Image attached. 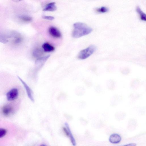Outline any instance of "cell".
Returning a JSON list of instances; mask_svg holds the SVG:
<instances>
[{"instance_id": "13", "label": "cell", "mask_w": 146, "mask_h": 146, "mask_svg": "<svg viewBox=\"0 0 146 146\" xmlns=\"http://www.w3.org/2000/svg\"><path fill=\"white\" fill-rule=\"evenodd\" d=\"M136 11L140 15V19L143 21H146V15L141 10L139 6H137L136 8Z\"/></svg>"}, {"instance_id": "19", "label": "cell", "mask_w": 146, "mask_h": 146, "mask_svg": "<svg viewBox=\"0 0 146 146\" xmlns=\"http://www.w3.org/2000/svg\"><path fill=\"white\" fill-rule=\"evenodd\" d=\"M42 18L43 19L49 20H52L54 19V17L52 16H42Z\"/></svg>"}, {"instance_id": "18", "label": "cell", "mask_w": 146, "mask_h": 146, "mask_svg": "<svg viewBox=\"0 0 146 146\" xmlns=\"http://www.w3.org/2000/svg\"><path fill=\"white\" fill-rule=\"evenodd\" d=\"M22 40V38L20 36L16 37L14 40V42L16 44L19 43Z\"/></svg>"}, {"instance_id": "14", "label": "cell", "mask_w": 146, "mask_h": 146, "mask_svg": "<svg viewBox=\"0 0 146 146\" xmlns=\"http://www.w3.org/2000/svg\"><path fill=\"white\" fill-rule=\"evenodd\" d=\"M19 18L21 20L25 22H30L32 19L31 17L26 15H21L19 17Z\"/></svg>"}, {"instance_id": "12", "label": "cell", "mask_w": 146, "mask_h": 146, "mask_svg": "<svg viewBox=\"0 0 146 146\" xmlns=\"http://www.w3.org/2000/svg\"><path fill=\"white\" fill-rule=\"evenodd\" d=\"M42 54V51L39 48L35 49L33 51V56L37 58L41 57Z\"/></svg>"}, {"instance_id": "15", "label": "cell", "mask_w": 146, "mask_h": 146, "mask_svg": "<svg viewBox=\"0 0 146 146\" xmlns=\"http://www.w3.org/2000/svg\"><path fill=\"white\" fill-rule=\"evenodd\" d=\"M109 11V9L105 7H102L100 8H97L96 11L100 13H104L108 12Z\"/></svg>"}, {"instance_id": "2", "label": "cell", "mask_w": 146, "mask_h": 146, "mask_svg": "<svg viewBox=\"0 0 146 146\" xmlns=\"http://www.w3.org/2000/svg\"><path fill=\"white\" fill-rule=\"evenodd\" d=\"M96 46L94 45H92L81 50L78 53V58L80 59L83 60L88 58L96 50Z\"/></svg>"}, {"instance_id": "10", "label": "cell", "mask_w": 146, "mask_h": 146, "mask_svg": "<svg viewBox=\"0 0 146 146\" xmlns=\"http://www.w3.org/2000/svg\"><path fill=\"white\" fill-rule=\"evenodd\" d=\"M44 50L46 52H50L54 51V48L48 43H44L42 45Z\"/></svg>"}, {"instance_id": "8", "label": "cell", "mask_w": 146, "mask_h": 146, "mask_svg": "<svg viewBox=\"0 0 146 146\" xmlns=\"http://www.w3.org/2000/svg\"><path fill=\"white\" fill-rule=\"evenodd\" d=\"M55 3L53 2L48 4L43 9V11H55L57 9L56 6L55 5Z\"/></svg>"}, {"instance_id": "9", "label": "cell", "mask_w": 146, "mask_h": 146, "mask_svg": "<svg viewBox=\"0 0 146 146\" xmlns=\"http://www.w3.org/2000/svg\"><path fill=\"white\" fill-rule=\"evenodd\" d=\"M65 125L66 128L68 131V136L70 138L71 142L73 146H75L76 145V141L72 133L69 125L68 123L66 122L65 123Z\"/></svg>"}, {"instance_id": "6", "label": "cell", "mask_w": 146, "mask_h": 146, "mask_svg": "<svg viewBox=\"0 0 146 146\" xmlns=\"http://www.w3.org/2000/svg\"><path fill=\"white\" fill-rule=\"evenodd\" d=\"M121 137L119 134L113 133L110 135L109 140L111 143L116 144L119 143L121 141Z\"/></svg>"}, {"instance_id": "23", "label": "cell", "mask_w": 146, "mask_h": 146, "mask_svg": "<svg viewBox=\"0 0 146 146\" xmlns=\"http://www.w3.org/2000/svg\"><path fill=\"white\" fill-rule=\"evenodd\" d=\"M40 146H46L44 144H42Z\"/></svg>"}, {"instance_id": "1", "label": "cell", "mask_w": 146, "mask_h": 146, "mask_svg": "<svg viewBox=\"0 0 146 146\" xmlns=\"http://www.w3.org/2000/svg\"><path fill=\"white\" fill-rule=\"evenodd\" d=\"M73 26L72 36L75 38H78L87 35L91 33L92 30L86 24L81 22L74 23Z\"/></svg>"}, {"instance_id": "11", "label": "cell", "mask_w": 146, "mask_h": 146, "mask_svg": "<svg viewBox=\"0 0 146 146\" xmlns=\"http://www.w3.org/2000/svg\"><path fill=\"white\" fill-rule=\"evenodd\" d=\"M13 110L12 106L9 105H6L4 106L2 108V112L3 114L5 115H9Z\"/></svg>"}, {"instance_id": "5", "label": "cell", "mask_w": 146, "mask_h": 146, "mask_svg": "<svg viewBox=\"0 0 146 146\" xmlns=\"http://www.w3.org/2000/svg\"><path fill=\"white\" fill-rule=\"evenodd\" d=\"M50 56V55H48L37 58L35 62V65L36 71H38L42 68Z\"/></svg>"}, {"instance_id": "16", "label": "cell", "mask_w": 146, "mask_h": 146, "mask_svg": "<svg viewBox=\"0 0 146 146\" xmlns=\"http://www.w3.org/2000/svg\"><path fill=\"white\" fill-rule=\"evenodd\" d=\"M7 133V130L3 128H0V138L4 137Z\"/></svg>"}, {"instance_id": "17", "label": "cell", "mask_w": 146, "mask_h": 146, "mask_svg": "<svg viewBox=\"0 0 146 146\" xmlns=\"http://www.w3.org/2000/svg\"><path fill=\"white\" fill-rule=\"evenodd\" d=\"M8 40L5 37L0 35V42L4 44L7 43Z\"/></svg>"}, {"instance_id": "21", "label": "cell", "mask_w": 146, "mask_h": 146, "mask_svg": "<svg viewBox=\"0 0 146 146\" xmlns=\"http://www.w3.org/2000/svg\"><path fill=\"white\" fill-rule=\"evenodd\" d=\"M63 130L65 132L66 135L67 136H68V130H67L66 128L65 127H64L63 128Z\"/></svg>"}, {"instance_id": "7", "label": "cell", "mask_w": 146, "mask_h": 146, "mask_svg": "<svg viewBox=\"0 0 146 146\" xmlns=\"http://www.w3.org/2000/svg\"><path fill=\"white\" fill-rule=\"evenodd\" d=\"M48 31L50 34L53 37L60 38L61 36L60 31L55 27L52 26L50 27Z\"/></svg>"}, {"instance_id": "3", "label": "cell", "mask_w": 146, "mask_h": 146, "mask_svg": "<svg viewBox=\"0 0 146 146\" xmlns=\"http://www.w3.org/2000/svg\"><path fill=\"white\" fill-rule=\"evenodd\" d=\"M17 77L23 85L26 90L28 98L32 102H34V99L33 96V92L32 90L20 77L18 76H17Z\"/></svg>"}, {"instance_id": "22", "label": "cell", "mask_w": 146, "mask_h": 146, "mask_svg": "<svg viewBox=\"0 0 146 146\" xmlns=\"http://www.w3.org/2000/svg\"><path fill=\"white\" fill-rule=\"evenodd\" d=\"M20 1H21L19 0H15L13 1H14L15 2H19Z\"/></svg>"}, {"instance_id": "20", "label": "cell", "mask_w": 146, "mask_h": 146, "mask_svg": "<svg viewBox=\"0 0 146 146\" xmlns=\"http://www.w3.org/2000/svg\"><path fill=\"white\" fill-rule=\"evenodd\" d=\"M136 144L135 143H131L124 145L121 146H136Z\"/></svg>"}, {"instance_id": "4", "label": "cell", "mask_w": 146, "mask_h": 146, "mask_svg": "<svg viewBox=\"0 0 146 146\" xmlns=\"http://www.w3.org/2000/svg\"><path fill=\"white\" fill-rule=\"evenodd\" d=\"M18 90L16 88H13L7 93V99L9 101L14 100L18 97Z\"/></svg>"}]
</instances>
